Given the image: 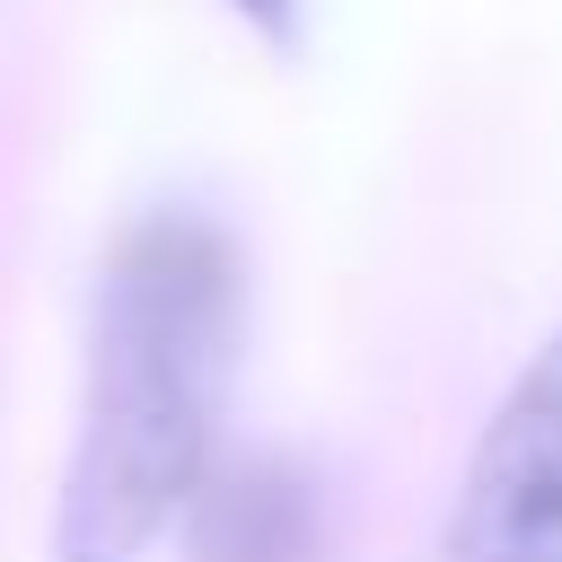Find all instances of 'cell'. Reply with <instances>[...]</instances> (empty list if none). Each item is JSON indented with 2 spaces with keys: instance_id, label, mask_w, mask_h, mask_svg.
<instances>
[{
  "instance_id": "6da1fadb",
  "label": "cell",
  "mask_w": 562,
  "mask_h": 562,
  "mask_svg": "<svg viewBox=\"0 0 562 562\" xmlns=\"http://www.w3.org/2000/svg\"><path fill=\"white\" fill-rule=\"evenodd\" d=\"M237 246L202 211H149L105 255L88 334V413L61 474V562H140L211 474L237 360Z\"/></svg>"
},
{
  "instance_id": "7a4b0ae2",
  "label": "cell",
  "mask_w": 562,
  "mask_h": 562,
  "mask_svg": "<svg viewBox=\"0 0 562 562\" xmlns=\"http://www.w3.org/2000/svg\"><path fill=\"white\" fill-rule=\"evenodd\" d=\"M439 562H562V334L492 413L457 483Z\"/></svg>"
},
{
  "instance_id": "3957f363",
  "label": "cell",
  "mask_w": 562,
  "mask_h": 562,
  "mask_svg": "<svg viewBox=\"0 0 562 562\" xmlns=\"http://www.w3.org/2000/svg\"><path fill=\"white\" fill-rule=\"evenodd\" d=\"M193 518V553L202 562H316L325 553V518L307 474L246 457V465H211L202 492L184 501Z\"/></svg>"
},
{
  "instance_id": "277c9868",
  "label": "cell",
  "mask_w": 562,
  "mask_h": 562,
  "mask_svg": "<svg viewBox=\"0 0 562 562\" xmlns=\"http://www.w3.org/2000/svg\"><path fill=\"white\" fill-rule=\"evenodd\" d=\"M237 9H246L255 26H290V0H237Z\"/></svg>"
}]
</instances>
